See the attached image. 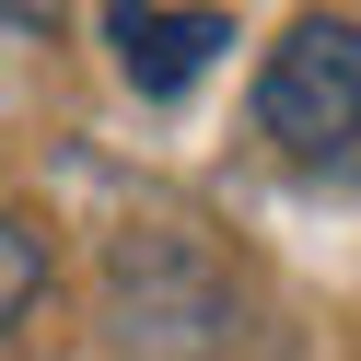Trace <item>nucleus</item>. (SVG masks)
<instances>
[{"label": "nucleus", "instance_id": "obj_1", "mask_svg": "<svg viewBox=\"0 0 361 361\" xmlns=\"http://www.w3.org/2000/svg\"><path fill=\"white\" fill-rule=\"evenodd\" d=\"M257 140L280 152L303 187H361V24L314 12L268 47L257 82Z\"/></svg>", "mask_w": 361, "mask_h": 361}, {"label": "nucleus", "instance_id": "obj_2", "mask_svg": "<svg viewBox=\"0 0 361 361\" xmlns=\"http://www.w3.org/2000/svg\"><path fill=\"white\" fill-rule=\"evenodd\" d=\"M233 326V291L210 280V257L175 233L117 245V350L128 361H210Z\"/></svg>", "mask_w": 361, "mask_h": 361}, {"label": "nucleus", "instance_id": "obj_3", "mask_svg": "<svg viewBox=\"0 0 361 361\" xmlns=\"http://www.w3.org/2000/svg\"><path fill=\"white\" fill-rule=\"evenodd\" d=\"M105 35H117V71L140 82V94H187V82L233 47L221 12H105Z\"/></svg>", "mask_w": 361, "mask_h": 361}, {"label": "nucleus", "instance_id": "obj_4", "mask_svg": "<svg viewBox=\"0 0 361 361\" xmlns=\"http://www.w3.org/2000/svg\"><path fill=\"white\" fill-rule=\"evenodd\" d=\"M47 291V233L0 210V326H24V303Z\"/></svg>", "mask_w": 361, "mask_h": 361}]
</instances>
